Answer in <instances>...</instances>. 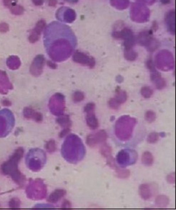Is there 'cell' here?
<instances>
[{
    "label": "cell",
    "instance_id": "5",
    "mask_svg": "<svg viewBox=\"0 0 176 210\" xmlns=\"http://www.w3.org/2000/svg\"><path fill=\"white\" fill-rule=\"evenodd\" d=\"M142 160L143 164H145L147 166H151L153 163V158L151 153L150 152H145L143 154L142 157Z\"/></svg>",
    "mask_w": 176,
    "mask_h": 210
},
{
    "label": "cell",
    "instance_id": "19",
    "mask_svg": "<svg viewBox=\"0 0 176 210\" xmlns=\"http://www.w3.org/2000/svg\"><path fill=\"white\" fill-rule=\"evenodd\" d=\"M32 1H33V3L35 4V5L40 6L43 4L44 0H32Z\"/></svg>",
    "mask_w": 176,
    "mask_h": 210
},
{
    "label": "cell",
    "instance_id": "11",
    "mask_svg": "<svg viewBox=\"0 0 176 210\" xmlns=\"http://www.w3.org/2000/svg\"><path fill=\"white\" fill-rule=\"evenodd\" d=\"M155 113L152 111H147L145 114V119L147 121L149 122V123H152V122L155 121Z\"/></svg>",
    "mask_w": 176,
    "mask_h": 210
},
{
    "label": "cell",
    "instance_id": "24",
    "mask_svg": "<svg viewBox=\"0 0 176 210\" xmlns=\"http://www.w3.org/2000/svg\"><path fill=\"white\" fill-rule=\"evenodd\" d=\"M160 1L162 4H169V3L170 2V0H160Z\"/></svg>",
    "mask_w": 176,
    "mask_h": 210
},
{
    "label": "cell",
    "instance_id": "3",
    "mask_svg": "<svg viewBox=\"0 0 176 210\" xmlns=\"http://www.w3.org/2000/svg\"><path fill=\"white\" fill-rule=\"evenodd\" d=\"M87 113V116H86V123H87L88 126L91 129H96L99 126V123H98V120L95 116V113L94 111L89 112Z\"/></svg>",
    "mask_w": 176,
    "mask_h": 210
},
{
    "label": "cell",
    "instance_id": "10",
    "mask_svg": "<svg viewBox=\"0 0 176 210\" xmlns=\"http://www.w3.org/2000/svg\"><path fill=\"white\" fill-rule=\"evenodd\" d=\"M158 139H159V134H158L157 133L153 132L151 133L149 135L147 138V141L149 143H150V144H154V143L157 142Z\"/></svg>",
    "mask_w": 176,
    "mask_h": 210
},
{
    "label": "cell",
    "instance_id": "12",
    "mask_svg": "<svg viewBox=\"0 0 176 210\" xmlns=\"http://www.w3.org/2000/svg\"><path fill=\"white\" fill-rule=\"evenodd\" d=\"M24 9L21 6H12V8L11 9V12L12 14H16V15H19L22 14L23 13Z\"/></svg>",
    "mask_w": 176,
    "mask_h": 210
},
{
    "label": "cell",
    "instance_id": "9",
    "mask_svg": "<svg viewBox=\"0 0 176 210\" xmlns=\"http://www.w3.org/2000/svg\"><path fill=\"white\" fill-rule=\"evenodd\" d=\"M141 93H142V95L145 98H149L152 95L153 91H152V90H151L150 88L144 87L142 88Z\"/></svg>",
    "mask_w": 176,
    "mask_h": 210
},
{
    "label": "cell",
    "instance_id": "13",
    "mask_svg": "<svg viewBox=\"0 0 176 210\" xmlns=\"http://www.w3.org/2000/svg\"><path fill=\"white\" fill-rule=\"evenodd\" d=\"M34 114H35V111L31 108H25L24 110V117L27 119L33 118Z\"/></svg>",
    "mask_w": 176,
    "mask_h": 210
},
{
    "label": "cell",
    "instance_id": "16",
    "mask_svg": "<svg viewBox=\"0 0 176 210\" xmlns=\"http://www.w3.org/2000/svg\"><path fill=\"white\" fill-rule=\"evenodd\" d=\"M9 30V25H8L6 23H3L0 24V32H6Z\"/></svg>",
    "mask_w": 176,
    "mask_h": 210
},
{
    "label": "cell",
    "instance_id": "21",
    "mask_svg": "<svg viewBox=\"0 0 176 210\" xmlns=\"http://www.w3.org/2000/svg\"><path fill=\"white\" fill-rule=\"evenodd\" d=\"M68 131H69V129H65L64 131H63L61 133H60V135H59L60 137H61V138L63 137V136H64L65 135L67 134V133H68Z\"/></svg>",
    "mask_w": 176,
    "mask_h": 210
},
{
    "label": "cell",
    "instance_id": "15",
    "mask_svg": "<svg viewBox=\"0 0 176 210\" xmlns=\"http://www.w3.org/2000/svg\"><path fill=\"white\" fill-rule=\"evenodd\" d=\"M95 107L96 105L94 103H88L85 106L84 110H85L86 113H89V112H91V111H94Z\"/></svg>",
    "mask_w": 176,
    "mask_h": 210
},
{
    "label": "cell",
    "instance_id": "22",
    "mask_svg": "<svg viewBox=\"0 0 176 210\" xmlns=\"http://www.w3.org/2000/svg\"><path fill=\"white\" fill-rule=\"evenodd\" d=\"M48 65L50 67V68H53V69H54V68H56V67H57L56 65H55V64H53V63H51V62H50V61H48Z\"/></svg>",
    "mask_w": 176,
    "mask_h": 210
},
{
    "label": "cell",
    "instance_id": "1",
    "mask_svg": "<svg viewBox=\"0 0 176 210\" xmlns=\"http://www.w3.org/2000/svg\"><path fill=\"white\" fill-rule=\"evenodd\" d=\"M73 59L77 63H81L82 65H86L92 68L95 65V60L94 58H91V57L87 56L86 55L83 54L81 53H76L74 55Z\"/></svg>",
    "mask_w": 176,
    "mask_h": 210
},
{
    "label": "cell",
    "instance_id": "14",
    "mask_svg": "<svg viewBox=\"0 0 176 210\" xmlns=\"http://www.w3.org/2000/svg\"><path fill=\"white\" fill-rule=\"evenodd\" d=\"M19 204H20V202H19V199H12V200L9 202V206L10 208H12V209H15V208H19Z\"/></svg>",
    "mask_w": 176,
    "mask_h": 210
},
{
    "label": "cell",
    "instance_id": "4",
    "mask_svg": "<svg viewBox=\"0 0 176 210\" xmlns=\"http://www.w3.org/2000/svg\"><path fill=\"white\" fill-rule=\"evenodd\" d=\"M65 193L66 191L63 190H57L50 195L48 199V201H51V202H56L59 199H61L63 196V194H65Z\"/></svg>",
    "mask_w": 176,
    "mask_h": 210
},
{
    "label": "cell",
    "instance_id": "6",
    "mask_svg": "<svg viewBox=\"0 0 176 210\" xmlns=\"http://www.w3.org/2000/svg\"><path fill=\"white\" fill-rule=\"evenodd\" d=\"M45 22L44 20H40L37 22L36 26H35V29L32 31V33L35 34V35H40V34L41 33V32L45 28Z\"/></svg>",
    "mask_w": 176,
    "mask_h": 210
},
{
    "label": "cell",
    "instance_id": "23",
    "mask_svg": "<svg viewBox=\"0 0 176 210\" xmlns=\"http://www.w3.org/2000/svg\"><path fill=\"white\" fill-rule=\"evenodd\" d=\"M3 103V105H11V103L9 101H8V100H4Z\"/></svg>",
    "mask_w": 176,
    "mask_h": 210
},
{
    "label": "cell",
    "instance_id": "8",
    "mask_svg": "<svg viewBox=\"0 0 176 210\" xmlns=\"http://www.w3.org/2000/svg\"><path fill=\"white\" fill-rule=\"evenodd\" d=\"M84 99V94L82 92H79V91H77V92H75L74 94H73V101L78 103Z\"/></svg>",
    "mask_w": 176,
    "mask_h": 210
},
{
    "label": "cell",
    "instance_id": "20",
    "mask_svg": "<svg viewBox=\"0 0 176 210\" xmlns=\"http://www.w3.org/2000/svg\"><path fill=\"white\" fill-rule=\"evenodd\" d=\"M48 5L54 6L57 4V0H48Z\"/></svg>",
    "mask_w": 176,
    "mask_h": 210
},
{
    "label": "cell",
    "instance_id": "17",
    "mask_svg": "<svg viewBox=\"0 0 176 210\" xmlns=\"http://www.w3.org/2000/svg\"><path fill=\"white\" fill-rule=\"evenodd\" d=\"M33 119H35L37 122H40L42 120H43V116H42V114L40 113L35 112V114H34V116H33Z\"/></svg>",
    "mask_w": 176,
    "mask_h": 210
},
{
    "label": "cell",
    "instance_id": "18",
    "mask_svg": "<svg viewBox=\"0 0 176 210\" xmlns=\"http://www.w3.org/2000/svg\"><path fill=\"white\" fill-rule=\"evenodd\" d=\"M4 6L6 7H10L12 5V0H3Z\"/></svg>",
    "mask_w": 176,
    "mask_h": 210
},
{
    "label": "cell",
    "instance_id": "7",
    "mask_svg": "<svg viewBox=\"0 0 176 210\" xmlns=\"http://www.w3.org/2000/svg\"><path fill=\"white\" fill-rule=\"evenodd\" d=\"M45 148H46L47 151H48V152H54V151L56 150V145H55L54 140H50V141H49L46 144Z\"/></svg>",
    "mask_w": 176,
    "mask_h": 210
},
{
    "label": "cell",
    "instance_id": "2",
    "mask_svg": "<svg viewBox=\"0 0 176 210\" xmlns=\"http://www.w3.org/2000/svg\"><path fill=\"white\" fill-rule=\"evenodd\" d=\"M107 138V135L104 131H99L97 134L90 135L87 137V144L89 146H94L96 144H97L98 142H102V141H105Z\"/></svg>",
    "mask_w": 176,
    "mask_h": 210
}]
</instances>
